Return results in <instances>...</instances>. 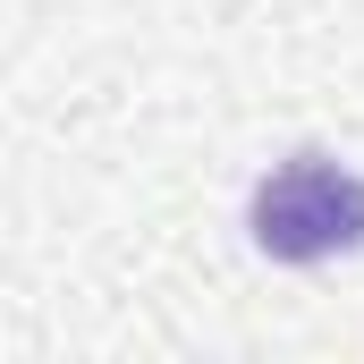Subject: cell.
<instances>
[{"label": "cell", "mask_w": 364, "mask_h": 364, "mask_svg": "<svg viewBox=\"0 0 364 364\" xmlns=\"http://www.w3.org/2000/svg\"><path fill=\"white\" fill-rule=\"evenodd\" d=\"M246 229L272 263H331V255H356L364 246V178L322 161V153H296L288 170L255 186L246 203Z\"/></svg>", "instance_id": "1"}]
</instances>
